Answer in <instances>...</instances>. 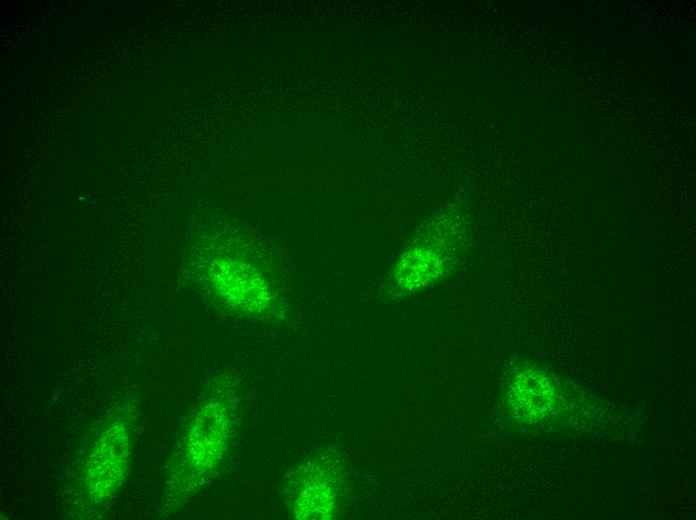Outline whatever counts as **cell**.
Wrapping results in <instances>:
<instances>
[{
    "instance_id": "6da1fadb",
    "label": "cell",
    "mask_w": 696,
    "mask_h": 520,
    "mask_svg": "<svg viewBox=\"0 0 696 520\" xmlns=\"http://www.w3.org/2000/svg\"><path fill=\"white\" fill-rule=\"evenodd\" d=\"M210 283L229 307L249 316H262L272 308L275 291L269 275L246 255L215 260L209 269Z\"/></svg>"
},
{
    "instance_id": "277c9868",
    "label": "cell",
    "mask_w": 696,
    "mask_h": 520,
    "mask_svg": "<svg viewBox=\"0 0 696 520\" xmlns=\"http://www.w3.org/2000/svg\"><path fill=\"white\" fill-rule=\"evenodd\" d=\"M452 234L423 233L417 236L398 256L392 281L402 291H413L431 285L452 264L454 254Z\"/></svg>"
},
{
    "instance_id": "5b68a950",
    "label": "cell",
    "mask_w": 696,
    "mask_h": 520,
    "mask_svg": "<svg viewBox=\"0 0 696 520\" xmlns=\"http://www.w3.org/2000/svg\"><path fill=\"white\" fill-rule=\"evenodd\" d=\"M341 476L337 468L323 460L298 467L287 484L290 510L296 519H328L334 514Z\"/></svg>"
},
{
    "instance_id": "7a4b0ae2",
    "label": "cell",
    "mask_w": 696,
    "mask_h": 520,
    "mask_svg": "<svg viewBox=\"0 0 696 520\" xmlns=\"http://www.w3.org/2000/svg\"><path fill=\"white\" fill-rule=\"evenodd\" d=\"M131 457L129 428L121 418L112 420L95 441L84 471V486L89 498L103 502L121 487Z\"/></svg>"
},
{
    "instance_id": "8992f818",
    "label": "cell",
    "mask_w": 696,
    "mask_h": 520,
    "mask_svg": "<svg viewBox=\"0 0 696 520\" xmlns=\"http://www.w3.org/2000/svg\"><path fill=\"white\" fill-rule=\"evenodd\" d=\"M552 388L537 371L524 370L513 379L509 393L511 411L521 420L535 421L547 413Z\"/></svg>"
},
{
    "instance_id": "3957f363",
    "label": "cell",
    "mask_w": 696,
    "mask_h": 520,
    "mask_svg": "<svg viewBox=\"0 0 696 520\" xmlns=\"http://www.w3.org/2000/svg\"><path fill=\"white\" fill-rule=\"evenodd\" d=\"M232 412L222 398L205 401L195 412L187 428L185 461L194 473L205 475L221 462L229 444Z\"/></svg>"
}]
</instances>
